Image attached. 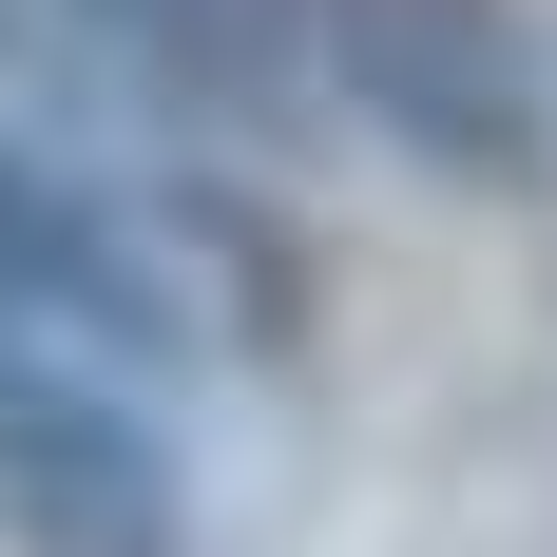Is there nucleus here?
<instances>
[{
	"instance_id": "f257e3e1",
	"label": "nucleus",
	"mask_w": 557,
	"mask_h": 557,
	"mask_svg": "<svg viewBox=\"0 0 557 557\" xmlns=\"http://www.w3.org/2000/svg\"><path fill=\"white\" fill-rule=\"evenodd\" d=\"M308 77L346 135H385L443 193H539L557 173V39L519 0H308Z\"/></svg>"
},
{
	"instance_id": "f03ea898",
	"label": "nucleus",
	"mask_w": 557,
	"mask_h": 557,
	"mask_svg": "<svg viewBox=\"0 0 557 557\" xmlns=\"http://www.w3.org/2000/svg\"><path fill=\"white\" fill-rule=\"evenodd\" d=\"M58 97H97L135 154H270L288 115H327L308 77V0H0Z\"/></svg>"
},
{
	"instance_id": "7ed1b4c3",
	"label": "nucleus",
	"mask_w": 557,
	"mask_h": 557,
	"mask_svg": "<svg viewBox=\"0 0 557 557\" xmlns=\"http://www.w3.org/2000/svg\"><path fill=\"white\" fill-rule=\"evenodd\" d=\"M0 539L20 557H193V461H173L135 366L0 327Z\"/></svg>"
}]
</instances>
